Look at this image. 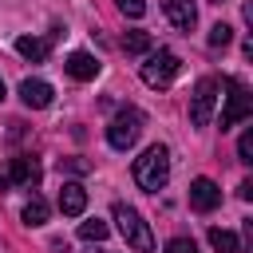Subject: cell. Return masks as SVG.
<instances>
[{"mask_svg":"<svg viewBox=\"0 0 253 253\" xmlns=\"http://www.w3.org/2000/svg\"><path fill=\"white\" fill-rule=\"evenodd\" d=\"M134 182H138V190H146V194H158V190L170 182V150H166L162 142L146 146V150L134 158Z\"/></svg>","mask_w":253,"mask_h":253,"instance_id":"obj_1","label":"cell"},{"mask_svg":"<svg viewBox=\"0 0 253 253\" xmlns=\"http://www.w3.org/2000/svg\"><path fill=\"white\" fill-rule=\"evenodd\" d=\"M111 217H115V225H119V233H123V241H126L130 249H138V253H150V249H154V233H150V225L142 221L138 210H130L126 202H115Z\"/></svg>","mask_w":253,"mask_h":253,"instance_id":"obj_2","label":"cell"},{"mask_svg":"<svg viewBox=\"0 0 253 253\" xmlns=\"http://www.w3.org/2000/svg\"><path fill=\"white\" fill-rule=\"evenodd\" d=\"M138 134H142V111H134V107H123V111L107 123V142H111L115 150H130V146L138 142Z\"/></svg>","mask_w":253,"mask_h":253,"instance_id":"obj_3","label":"cell"},{"mask_svg":"<svg viewBox=\"0 0 253 253\" xmlns=\"http://www.w3.org/2000/svg\"><path fill=\"white\" fill-rule=\"evenodd\" d=\"M221 83H225V79H213V75L198 79V87H194V95H190V123H194V126H210Z\"/></svg>","mask_w":253,"mask_h":253,"instance_id":"obj_4","label":"cell"},{"mask_svg":"<svg viewBox=\"0 0 253 253\" xmlns=\"http://www.w3.org/2000/svg\"><path fill=\"white\" fill-rule=\"evenodd\" d=\"M178 71H182V59H178L174 51L158 47V51H150L146 63H142V83H146V87H166Z\"/></svg>","mask_w":253,"mask_h":253,"instance_id":"obj_5","label":"cell"},{"mask_svg":"<svg viewBox=\"0 0 253 253\" xmlns=\"http://www.w3.org/2000/svg\"><path fill=\"white\" fill-rule=\"evenodd\" d=\"M225 87H229V95H225V107H221V130H229V126H237L241 119H249V115H253V103H249V91H245L241 83H233V79H225Z\"/></svg>","mask_w":253,"mask_h":253,"instance_id":"obj_6","label":"cell"},{"mask_svg":"<svg viewBox=\"0 0 253 253\" xmlns=\"http://www.w3.org/2000/svg\"><path fill=\"white\" fill-rule=\"evenodd\" d=\"M4 174H8V182H12V186H20V190H36V186H40V178H43V170H40V162H36L32 154L12 158V162L4 166Z\"/></svg>","mask_w":253,"mask_h":253,"instance_id":"obj_7","label":"cell"},{"mask_svg":"<svg viewBox=\"0 0 253 253\" xmlns=\"http://www.w3.org/2000/svg\"><path fill=\"white\" fill-rule=\"evenodd\" d=\"M190 206H194L198 213L217 210V206H221V190H217V182H213V178H194V182H190Z\"/></svg>","mask_w":253,"mask_h":253,"instance_id":"obj_8","label":"cell"},{"mask_svg":"<svg viewBox=\"0 0 253 253\" xmlns=\"http://www.w3.org/2000/svg\"><path fill=\"white\" fill-rule=\"evenodd\" d=\"M162 12H166V20H170L178 32H190V28L198 24V8H194V0H162Z\"/></svg>","mask_w":253,"mask_h":253,"instance_id":"obj_9","label":"cell"},{"mask_svg":"<svg viewBox=\"0 0 253 253\" xmlns=\"http://www.w3.org/2000/svg\"><path fill=\"white\" fill-rule=\"evenodd\" d=\"M51 83H43V79H24L20 83V99H24V107H32V111H43V107H51Z\"/></svg>","mask_w":253,"mask_h":253,"instance_id":"obj_10","label":"cell"},{"mask_svg":"<svg viewBox=\"0 0 253 253\" xmlns=\"http://www.w3.org/2000/svg\"><path fill=\"white\" fill-rule=\"evenodd\" d=\"M63 71H67L71 79L87 83V79H95V75H99V59H95L91 51H71V55H67V63H63Z\"/></svg>","mask_w":253,"mask_h":253,"instance_id":"obj_11","label":"cell"},{"mask_svg":"<svg viewBox=\"0 0 253 253\" xmlns=\"http://www.w3.org/2000/svg\"><path fill=\"white\" fill-rule=\"evenodd\" d=\"M59 210H63V217H79V213L87 210V190H83L79 182H63V190H59Z\"/></svg>","mask_w":253,"mask_h":253,"instance_id":"obj_12","label":"cell"},{"mask_svg":"<svg viewBox=\"0 0 253 253\" xmlns=\"http://www.w3.org/2000/svg\"><path fill=\"white\" fill-rule=\"evenodd\" d=\"M47 43H51V40H36V36H20V40H16V51H20L24 59H32V63H43V59H47Z\"/></svg>","mask_w":253,"mask_h":253,"instance_id":"obj_13","label":"cell"},{"mask_svg":"<svg viewBox=\"0 0 253 253\" xmlns=\"http://www.w3.org/2000/svg\"><path fill=\"white\" fill-rule=\"evenodd\" d=\"M210 245H213L217 253H245V245L237 241V233H233V229H221V225L210 229Z\"/></svg>","mask_w":253,"mask_h":253,"instance_id":"obj_14","label":"cell"},{"mask_svg":"<svg viewBox=\"0 0 253 253\" xmlns=\"http://www.w3.org/2000/svg\"><path fill=\"white\" fill-rule=\"evenodd\" d=\"M150 47H154V36L150 32H126L123 36V51H130V55H142Z\"/></svg>","mask_w":253,"mask_h":253,"instance_id":"obj_15","label":"cell"},{"mask_svg":"<svg viewBox=\"0 0 253 253\" xmlns=\"http://www.w3.org/2000/svg\"><path fill=\"white\" fill-rule=\"evenodd\" d=\"M47 213H51V210H47V202H43V198H32V202L24 206V213H20V217H24V225H43V221H47Z\"/></svg>","mask_w":253,"mask_h":253,"instance_id":"obj_16","label":"cell"},{"mask_svg":"<svg viewBox=\"0 0 253 253\" xmlns=\"http://www.w3.org/2000/svg\"><path fill=\"white\" fill-rule=\"evenodd\" d=\"M107 233H111V225H107V221H99V217H91V221H83V225H79V237H83V241H103Z\"/></svg>","mask_w":253,"mask_h":253,"instance_id":"obj_17","label":"cell"},{"mask_svg":"<svg viewBox=\"0 0 253 253\" xmlns=\"http://www.w3.org/2000/svg\"><path fill=\"white\" fill-rule=\"evenodd\" d=\"M229 40H233V28L229 24H213L210 28V47H225Z\"/></svg>","mask_w":253,"mask_h":253,"instance_id":"obj_18","label":"cell"},{"mask_svg":"<svg viewBox=\"0 0 253 253\" xmlns=\"http://www.w3.org/2000/svg\"><path fill=\"white\" fill-rule=\"evenodd\" d=\"M237 158H241L245 166H253V126H249V130L237 138Z\"/></svg>","mask_w":253,"mask_h":253,"instance_id":"obj_19","label":"cell"},{"mask_svg":"<svg viewBox=\"0 0 253 253\" xmlns=\"http://www.w3.org/2000/svg\"><path fill=\"white\" fill-rule=\"evenodd\" d=\"M115 4H119V12H123V16H130V20L146 16V0H115Z\"/></svg>","mask_w":253,"mask_h":253,"instance_id":"obj_20","label":"cell"},{"mask_svg":"<svg viewBox=\"0 0 253 253\" xmlns=\"http://www.w3.org/2000/svg\"><path fill=\"white\" fill-rule=\"evenodd\" d=\"M59 170H67V174H87V170H91V162L75 154V158H59Z\"/></svg>","mask_w":253,"mask_h":253,"instance_id":"obj_21","label":"cell"},{"mask_svg":"<svg viewBox=\"0 0 253 253\" xmlns=\"http://www.w3.org/2000/svg\"><path fill=\"white\" fill-rule=\"evenodd\" d=\"M166 253H198V241L194 237H174V241H166Z\"/></svg>","mask_w":253,"mask_h":253,"instance_id":"obj_22","label":"cell"},{"mask_svg":"<svg viewBox=\"0 0 253 253\" xmlns=\"http://www.w3.org/2000/svg\"><path fill=\"white\" fill-rule=\"evenodd\" d=\"M237 194H241V198H245V202H249V198H253V182H249V178H245V182H241V186H237Z\"/></svg>","mask_w":253,"mask_h":253,"instance_id":"obj_23","label":"cell"},{"mask_svg":"<svg viewBox=\"0 0 253 253\" xmlns=\"http://www.w3.org/2000/svg\"><path fill=\"white\" fill-rule=\"evenodd\" d=\"M0 99H4V79H0Z\"/></svg>","mask_w":253,"mask_h":253,"instance_id":"obj_24","label":"cell"},{"mask_svg":"<svg viewBox=\"0 0 253 253\" xmlns=\"http://www.w3.org/2000/svg\"><path fill=\"white\" fill-rule=\"evenodd\" d=\"M210 4H225V0H210Z\"/></svg>","mask_w":253,"mask_h":253,"instance_id":"obj_25","label":"cell"},{"mask_svg":"<svg viewBox=\"0 0 253 253\" xmlns=\"http://www.w3.org/2000/svg\"><path fill=\"white\" fill-rule=\"evenodd\" d=\"M91 253H103V249H91Z\"/></svg>","mask_w":253,"mask_h":253,"instance_id":"obj_26","label":"cell"}]
</instances>
